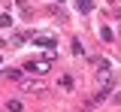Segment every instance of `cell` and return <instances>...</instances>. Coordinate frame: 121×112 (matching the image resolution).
Masks as SVG:
<instances>
[{
    "mask_svg": "<svg viewBox=\"0 0 121 112\" xmlns=\"http://www.w3.org/2000/svg\"><path fill=\"white\" fill-rule=\"evenodd\" d=\"M24 70H27V73H45V70H48V64H45V61H27V64H24Z\"/></svg>",
    "mask_w": 121,
    "mask_h": 112,
    "instance_id": "obj_1",
    "label": "cell"
},
{
    "mask_svg": "<svg viewBox=\"0 0 121 112\" xmlns=\"http://www.w3.org/2000/svg\"><path fill=\"white\" fill-rule=\"evenodd\" d=\"M9 24H12V18H9L6 12H3V15H0V27H9Z\"/></svg>",
    "mask_w": 121,
    "mask_h": 112,
    "instance_id": "obj_5",
    "label": "cell"
},
{
    "mask_svg": "<svg viewBox=\"0 0 121 112\" xmlns=\"http://www.w3.org/2000/svg\"><path fill=\"white\" fill-rule=\"evenodd\" d=\"M76 9L79 12H91L94 9V0H76Z\"/></svg>",
    "mask_w": 121,
    "mask_h": 112,
    "instance_id": "obj_3",
    "label": "cell"
},
{
    "mask_svg": "<svg viewBox=\"0 0 121 112\" xmlns=\"http://www.w3.org/2000/svg\"><path fill=\"white\" fill-rule=\"evenodd\" d=\"M6 109H9V112H21V100H9Z\"/></svg>",
    "mask_w": 121,
    "mask_h": 112,
    "instance_id": "obj_4",
    "label": "cell"
},
{
    "mask_svg": "<svg viewBox=\"0 0 121 112\" xmlns=\"http://www.w3.org/2000/svg\"><path fill=\"white\" fill-rule=\"evenodd\" d=\"M0 48H3V39H0Z\"/></svg>",
    "mask_w": 121,
    "mask_h": 112,
    "instance_id": "obj_6",
    "label": "cell"
},
{
    "mask_svg": "<svg viewBox=\"0 0 121 112\" xmlns=\"http://www.w3.org/2000/svg\"><path fill=\"white\" fill-rule=\"evenodd\" d=\"M33 43L43 48H55V36H33Z\"/></svg>",
    "mask_w": 121,
    "mask_h": 112,
    "instance_id": "obj_2",
    "label": "cell"
}]
</instances>
